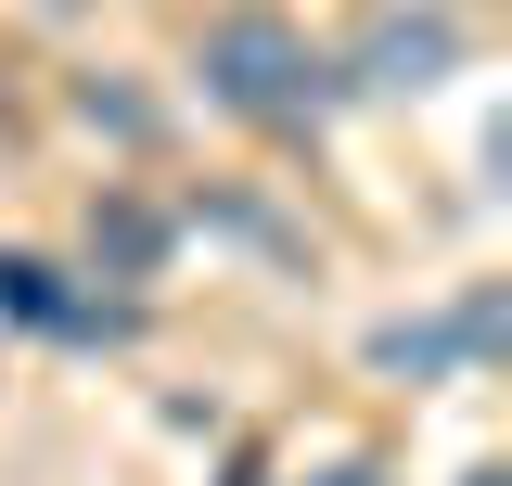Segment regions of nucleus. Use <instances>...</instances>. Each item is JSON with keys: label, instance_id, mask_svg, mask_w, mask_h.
I'll list each match as a JSON object with an SVG mask.
<instances>
[{"label": "nucleus", "instance_id": "obj_1", "mask_svg": "<svg viewBox=\"0 0 512 486\" xmlns=\"http://www.w3.org/2000/svg\"><path fill=\"white\" fill-rule=\"evenodd\" d=\"M192 77H205L218 116H244V128H320L346 103V90H333V52H308V26L269 13V0L218 13V26L192 39Z\"/></svg>", "mask_w": 512, "mask_h": 486}, {"label": "nucleus", "instance_id": "obj_2", "mask_svg": "<svg viewBox=\"0 0 512 486\" xmlns=\"http://www.w3.org/2000/svg\"><path fill=\"white\" fill-rule=\"evenodd\" d=\"M474 52V26L448 13V0H384L372 26H359V52L333 64V90H372V103H423L436 77H461Z\"/></svg>", "mask_w": 512, "mask_h": 486}, {"label": "nucleus", "instance_id": "obj_3", "mask_svg": "<svg viewBox=\"0 0 512 486\" xmlns=\"http://www.w3.org/2000/svg\"><path fill=\"white\" fill-rule=\"evenodd\" d=\"M0 320L39 346H128L141 333L128 295H77V269H52V256H0Z\"/></svg>", "mask_w": 512, "mask_h": 486}, {"label": "nucleus", "instance_id": "obj_4", "mask_svg": "<svg viewBox=\"0 0 512 486\" xmlns=\"http://www.w3.org/2000/svg\"><path fill=\"white\" fill-rule=\"evenodd\" d=\"M487 359H500V295L487 282L448 320H384L372 333V371H397V384H448V371H487Z\"/></svg>", "mask_w": 512, "mask_h": 486}, {"label": "nucleus", "instance_id": "obj_5", "mask_svg": "<svg viewBox=\"0 0 512 486\" xmlns=\"http://www.w3.org/2000/svg\"><path fill=\"white\" fill-rule=\"evenodd\" d=\"M90 269H103V282H154V269H167V205L103 192V205H90Z\"/></svg>", "mask_w": 512, "mask_h": 486}, {"label": "nucleus", "instance_id": "obj_6", "mask_svg": "<svg viewBox=\"0 0 512 486\" xmlns=\"http://www.w3.org/2000/svg\"><path fill=\"white\" fill-rule=\"evenodd\" d=\"M77 116H90V128H116V141H154L141 90H116V77H90V90H77Z\"/></svg>", "mask_w": 512, "mask_h": 486}, {"label": "nucleus", "instance_id": "obj_7", "mask_svg": "<svg viewBox=\"0 0 512 486\" xmlns=\"http://www.w3.org/2000/svg\"><path fill=\"white\" fill-rule=\"evenodd\" d=\"M308 486H384V461H333V474H308Z\"/></svg>", "mask_w": 512, "mask_h": 486}, {"label": "nucleus", "instance_id": "obj_8", "mask_svg": "<svg viewBox=\"0 0 512 486\" xmlns=\"http://www.w3.org/2000/svg\"><path fill=\"white\" fill-rule=\"evenodd\" d=\"M474 486H500V474H474Z\"/></svg>", "mask_w": 512, "mask_h": 486}]
</instances>
